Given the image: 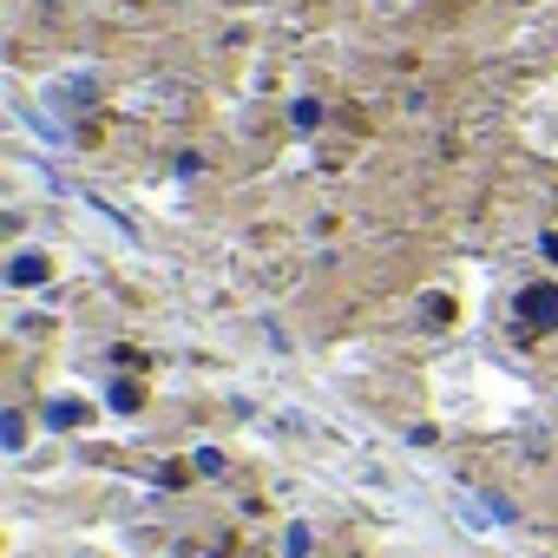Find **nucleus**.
I'll return each instance as SVG.
<instances>
[{
  "label": "nucleus",
  "instance_id": "nucleus-5",
  "mask_svg": "<svg viewBox=\"0 0 558 558\" xmlns=\"http://www.w3.org/2000/svg\"><path fill=\"white\" fill-rule=\"evenodd\" d=\"M316 119H323V106H316V99H296V106H290V125H303V132H310Z\"/></svg>",
  "mask_w": 558,
  "mask_h": 558
},
{
  "label": "nucleus",
  "instance_id": "nucleus-7",
  "mask_svg": "<svg viewBox=\"0 0 558 558\" xmlns=\"http://www.w3.org/2000/svg\"><path fill=\"white\" fill-rule=\"evenodd\" d=\"M112 408H119V414H132V408H138V388H132V381H119V388H112Z\"/></svg>",
  "mask_w": 558,
  "mask_h": 558
},
{
  "label": "nucleus",
  "instance_id": "nucleus-3",
  "mask_svg": "<svg viewBox=\"0 0 558 558\" xmlns=\"http://www.w3.org/2000/svg\"><path fill=\"white\" fill-rule=\"evenodd\" d=\"M47 427H86V408L80 401H47Z\"/></svg>",
  "mask_w": 558,
  "mask_h": 558
},
{
  "label": "nucleus",
  "instance_id": "nucleus-4",
  "mask_svg": "<svg viewBox=\"0 0 558 558\" xmlns=\"http://www.w3.org/2000/svg\"><path fill=\"white\" fill-rule=\"evenodd\" d=\"M0 447H8V453L27 447V421H21V414H0Z\"/></svg>",
  "mask_w": 558,
  "mask_h": 558
},
{
  "label": "nucleus",
  "instance_id": "nucleus-1",
  "mask_svg": "<svg viewBox=\"0 0 558 558\" xmlns=\"http://www.w3.org/2000/svg\"><path fill=\"white\" fill-rule=\"evenodd\" d=\"M519 316H525L532 329H558V290H525V296H519Z\"/></svg>",
  "mask_w": 558,
  "mask_h": 558
},
{
  "label": "nucleus",
  "instance_id": "nucleus-6",
  "mask_svg": "<svg viewBox=\"0 0 558 558\" xmlns=\"http://www.w3.org/2000/svg\"><path fill=\"white\" fill-rule=\"evenodd\" d=\"M283 551H290V558H310V525H290V532H283Z\"/></svg>",
  "mask_w": 558,
  "mask_h": 558
},
{
  "label": "nucleus",
  "instance_id": "nucleus-2",
  "mask_svg": "<svg viewBox=\"0 0 558 558\" xmlns=\"http://www.w3.org/2000/svg\"><path fill=\"white\" fill-rule=\"evenodd\" d=\"M47 269H53V263H47L40 250H21V256L8 263V283H14V290H34V283H47Z\"/></svg>",
  "mask_w": 558,
  "mask_h": 558
}]
</instances>
